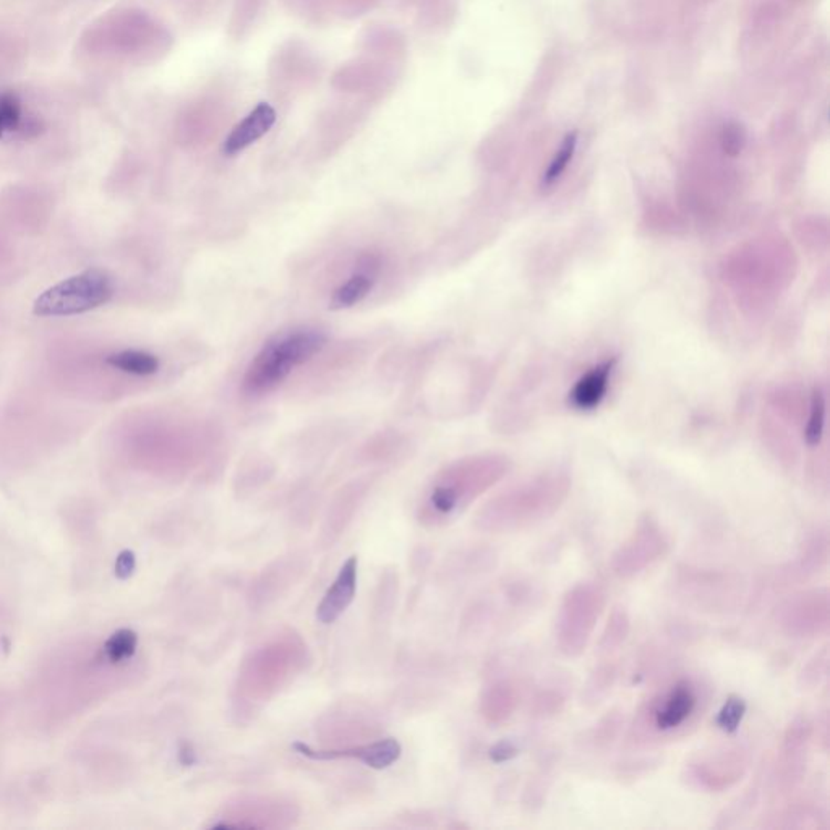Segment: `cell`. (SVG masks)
<instances>
[{
	"mask_svg": "<svg viewBox=\"0 0 830 830\" xmlns=\"http://www.w3.org/2000/svg\"><path fill=\"white\" fill-rule=\"evenodd\" d=\"M142 673L140 639L122 628L79 636L49 650L26 688L29 719L56 731L131 686Z\"/></svg>",
	"mask_w": 830,
	"mask_h": 830,
	"instance_id": "obj_1",
	"label": "cell"
},
{
	"mask_svg": "<svg viewBox=\"0 0 830 830\" xmlns=\"http://www.w3.org/2000/svg\"><path fill=\"white\" fill-rule=\"evenodd\" d=\"M709 698L710 689L698 675H679L665 683L637 709L626 738L629 746L652 748L685 737L700 722Z\"/></svg>",
	"mask_w": 830,
	"mask_h": 830,
	"instance_id": "obj_2",
	"label": "cell"
},
{
	"mask_svg": "<svg viewBox=\"0 0 830 830\" xmlns=\"http://www.w3.org/2000/svg\"><path fill=\"white\" fill-rule=\"evenodd\" d=\"M508 472V464L499 457H470L456 462L426 487L420 499L417 518L428 529L443 528L469 508L491 485Z\"/></svg>",
	"mask_w": 830,
	"mask_h": 830,
	"instance_id": "obj_3",
	"label": "cell"
},
{
	"mask_svg": "<svg viewBox=\"0 0 830 830\" xmlns=\"http://www.w3.org/2000/svg\"><path fill=\"white\" fill-rule=\"evenodd\" d=\"M570 491L568 477L541 476L490 499L477 513L476 528L491 534H511L549 520Z\"/></svg>",
	"mask_w": 830,
	"mask_h": 830,
	"instance_id": "obj_4",
	"label": "cell"
},
{
	"mask_svg": "<svg viewBox=\"0 0 830 830\" xmlns=\"http://www.w3.org/2000/svg\"><path fill=\"white\" fill-rule=\"evenodd\" d=\"M309 660L307 644L294 631L276 635L253 650L238 672V702L261 704L302 672Z\"/></svg>",
	"mask_w": 830,
	"mask_h": 830,
	"instance_id": "obj_5",
	"label": "cell"
},
{
	"mask_svg": "<svg viewBox=\"0 0 830 830\" xmlns=\"http://www.w3.org/2000/svg\"><path fill=\"white\" fill-rule=\"evenodd\" d=\"M328 338L320 330L299 328L281 332L265 342L253 357L242 380V390L260 396L276 390L297 367H302L325 349Z\"/></svg>",
	"mask_w": 830,
	"mask_h": 830,
	"instance_id": "obj_6",
	"label": "cell"
},
{
	"mask_svg": "<svg viewBox=\"0 0 830 830\" xmlns=\"http://www.w3.org/2000/svg\"><path fill=\"white\" fill-rule=\"evenodd\" d=\"M605 606V585L595 579L581 581L566 591L555 621L556 647L564 657L584 654Z\"/></svg>",
	"mask_w": 830,
	"mask_h": 830,
	"instance_id": "obj_7",
	"label": "cell"
},
{
	"mask_svg": "<svg viewBox=\"0 0 830 830\" xmlns=\"http://www.w3.org/2000/svg\"><path fill=\"white\" fill-rule=\"evenodd\" d=\"M112 294V279L104 271L88 269L44 290L33 311L39 317L79 315L108 303Z\"/></svg>",
	"mask_w": 830,
	"mask_h": 830,
	"instance_id": "obj_8",
	"label": "cell"
},
{
	"mask_svg": "<svg viewBox=\"0 0 830 830\" xmlns=\"http://www.w3.org/2000/svg\"><path fill=\"white\" fill-rule=\"evenodd\" d=\"M668 552V539L652 516L637 520L628 539L615 550L610 568L620 579H633L650 568Z\"/></svg>",
	"mask_w": 830,
	"mask_h": 830,
	"instance_id": "obj_9",
	"label": "cell"
},
{
	"mask_svg": "<svg viewBox=\"0 0 830 830\" xmlns=\"http://www.w3.org/2000/svg\"><path fill=\"white\" fill-rule=\"evenodd\" d=\"M782 633L794 639H814L829 633L830 602L825 587L794 594L777 608Z\"/></svg>",
	"mask_w": 830,
	"mask_h": 830,
	"instance_id": "obj_10",
	"label": "cell"
},
{
	"mask_svg": "<svg viewBox=\"0 0 830 830\" xmlns=\"http://www.w3.org/2000/svg\"><path fill=\"white\" fill-rule=\"evenodd\" d=\"M748 762V754L740 746L702 752L686 764V780L708 793H722L743 779Z\"/></svg>",
	"mask_w": 830,
	"mask_h": 830,
	"instance_id": "obj_11",
	"label": "cell"
},
{
	"mask_svg": "<svg viewBox=\"0 0 830 830\" xmlns=\"http://www.w3.org/2000/svg\"><path fill=\"white\" fill-rule=\"evenodd\" d=\"M299 819L296 804L278 798L247 796L226 806L219 816L216 829H282L290 827Z\"/></svg>",
	"mask_w": 830,
	"mask_h": 830,
	"instance_id": "obj_12",
	"label": "cell"
},
{
	"mask_svg": "<svg viewBox=\"0 0 830 830\" xmlns=\"http://www.w3.org/2000/svg\"><path fill=\"white\" fill-rule=\"evenodd\" d=\"M814 735V725L804 715L794 717L780 743L779 758L773 772V790L787 794L802 783L808 764L809 744Z\"/></svg>",
	"mask_w": 830,
	"mask_h": 830,
	"instance_id": "obj_13",
	"label": "cell"
},
{
	"mask_svg": "<svg viewBox=\"0 0 830 830\" xmlns=\"http://www.w3.org/2000/svg\"><path fill=\"white\" fill-rule=\"evenodd\" d=\"M292 748L303 758L311 761H338V759H357L372 769L382 771L394 764L401 758L403 748L394 738H384L373 743L346 746V748H328L315 750L309 744L294 743Z\"/></svg>",
	"mask_w": 830,
	"mask_h": 830,
	"instance_id": "obj_14",
	"label": "cell"
},
{
	"mask_svg": "<svg viewBox=\"0 0 830 830\" xmlns=\"http://www.w3.org/2000/svg\"><path fill=\"white\" fill-rule=\"evenodd\" d=\"M359 579V558L349 556L346 563L341 566L338 576L334 579L321 602L317 606V620L321 625H331L346 614L347 608L354 602Z\"/></svg>",
	"mask_w": 830,
	"mask_h": 830,
	"instance_id": "obj_15",
	"label": "cell"
},
{
	"mask_svg": "<svg viewBox=\"0 0 830 830\" xmlns=\"http://www.w3.org/2000/svg\"><path fill=\"white\" fill-rule=\"evenodd\" d=\"M382 269V260L375 253L362 255L357 269L332 292L330 307L332 310L351 309L369 297L375 288Z\"/></svg>",
	"mask_w": 830,
	"mask_h": 830,
	"instance_id": "obj_16",
	"label": "cell"
},
{
	"mask_svg": "<svg viewBox=\"0 0 830 830\" xmlns=\"http://www.w3.org/2000/svg\"><path fill=\"white\" fill-rule=\"evenodd\" d=\"M829 562V534L827 529L817 528L806 537L800 553L792 566L782 573V579L790 583H802L814 576Z\"/></svg>",
	"mask_w": 830,
	"mask_h": 830,
	"instance_id": "obj_17",
	"label": "cell"
},
{
	"mask_svg": "<svg viewBox=\"0 0 830 830\" xmlns=\"http://www.w3.org/2000/svg\"><path fill=\"white\" fill-rule=\"evenodd\" d=\"M520 702V689L511 678L495 679L480 696V714L485 722L501 725L513 717Z\"/></svg>",
	"mask_w": 830,
	"mask_h": 830,
	"instance_id": "obj_18",
	"label": "cell"
},
{
	"mask_svg": "<svg viewBox=\"0 0 830 830\" xmlns=\"http://www.w3.org/2000/svg\"><path fill=\"white\" fill-rule=\"evenodd\" d=\"M275 122V109L265 102L258 104L242 122L232 129L229 137L226 138L223 152L226 156H236L244 152L261 137H265Z\"/></svg>",
	"mask_w": 830,
	"mask_h": 830,
	"instance_id": "obj_19",
	"label": "cell"
},
{
	"mask_svg": "<svg viewBox=\"0 0 830 830\" xmlns=\"http://www.w3.org/2000/svg\"><path fill=\"white\" fill-rule=\"evenodd\" d=\"M615 365L616 359H608L581 376L571 391V404L581 411L595 409L605 397Z\"/></svg>",
	"mask_w": 830,
	"mask_h": 830,
	"instance_id": "obj_20",
	"label": "cell"
},
{
	"mask_svg": "<svg viewBox=\"0 0 830 830\" xmlns=\"http://www.w3.org/2000/svg\"><path fill=\"white\" fill-rule=\"evenodd\" d=\"M618 678V667L614 662H604L594 668L589 678L585 681L581 702L585 708H595L604 702L606 696L612 691Z\"/></svg>",
	"mask_w": 830,
	"mask_h": 830,
	"instance_id": "obj_21",
	"label": "cell"
},
{
	"mask_svg": "<svg viewBox=\"0 0 830 830\" xmlns=\"http://www.w3.org/2000/svg\"><path fill=\"white\" fill-rule=\"evenodd\" d=\"M362 495H363V491L359 490V487L355 490H346L341 493L340 499H336V503L330 508V514L326 518L325 528H323L325 543H332L342 534L349 520H352V516H354L355 506H359Z\"/></svg>",
	"mask_w": 830,
	"mask_h": 830,
	"instance_id": "obj_22",
	"label": "cell"
},
{
	"mask_svg": "<svg viewBox=\"0 0 830 830\" xmlns=\"http://www.w3.org/2000/svg\"><path fill=\"white\" fill-rule=\"evenodd\" d=\"M108 363L114 369L137 376L154 375L159 370V361L156 355L145 352V351H135V349H127V351L109 355Z\"/></svg>",
	"mask_w": 830,
	"mask_h": 830,
	"instance_id": "obj_23",
	"label": "cell"
},
{
	"mask_svg": "<svg viewBox=\"0 0 830 830\" xmlns=\"http://www.w3.org/2000/svg\"><path fill=\"white\" fill-rule=\"evenodd\" d=\"M773 823L767 824V827H782V829H813L819 827V821L823 819L821 809L813 804H793L782 809L772 817Z\"/></svg>",
	"mask_w": 830,
	"mask_h": 830,
	"instance_id": "obj_24",
	"label": "cell"
},
{
	"mask_svg": "<svg viewBox=\"0 0 830 830\" xmlns=\"http://www.w3.org/2000/svg\"><path fill=\"white\" fill-rule=\"evenodd\" d=\"M568 700V693L562 686H543L535 691L531 700V715L537 719H550L563 710Z\"/></svg>",
	"mask_w": 830,
	"mask_h": 830,
	"instance_id": "obj_25",
	"label": "cell"
},
{
	"mask_svg": "<svg viewBox=\"0 0 830 830\" xmlns=\"http://www.w3.org/2000/svg\"><path fill=\"white\" fill-rule=\"evenodd\" d=\"M629 631H631V620H629L628 612L625 608H614V612L608 616L602 637H600V652L610 654L618 649L621 644L628 639Z\"/></svg>",
	"mask_w": 830,
	"mask_h": 830,
	"instance_id": "obj_26",
	"label": "cell"
},
{
	"mask_svg": "<svg viewBox=\"0 0 830 830\" xmlns=\"http://www.w3.org/2000/svg\"><path fill=\"white\" fill-rule=\"evenodd\" d=\"M297 566V558L292 556V560H281L273 566V570L265 571L261 576L260 583L255 585V594L257 597L265 600L267 594L273 593V595L281 594L286 587H289L290 571L299 570Z\"/></svg>",
	"mask_w": 830,
	"mask_h": 830,
	"instance_id": "obj_27",
	"label": "cell"
},
{
	"mask_svg": "<svg viewBox=\"0 0 830 830\" xmlns=\"http://www.w3.org/2000/svg\"><path fill=\"white\" fill-rule=\"evenodd\" d=\"M23 123V102L14 91L0 93V138L18 131Z\"/></svg>",
	"mask_w": 830,
	"mask_h": 830,
	"instance_id": "obj_28",
	"label": "cell"
},
{
	"mask_svg": "<svg viewBox=\"0 0 830 830\" xmlns=\"http://www.w3.org/2000/svg\"><path fill=\"white\" fill-rule=\"evenodd\" d=\"M621 727L623 717L620 710H612L605 717H602L599 722L594 725V729L589 730L587 743L593 744L594 748H605L608 744L614 743L620 735Z\"/></svg>",
	"mask_w": 830,
	"mask_h": 830,
	"instance_id": "obj_29",
	"label": "cell"
},
{
	"mask_svg": "<svg viewBox=\"0 0 830 830\" xmlns=\"http://www.w3.org/2000/svg\"><path fill=\"white\" fill-rule=\"evenodd\" d=\"M576 148H578V133L571 131L564 137L563 143L556 152L555 158L552 159L549 169L543 173V179H541L543 185H553L563 175L564 171L570 166Z\"/></svg>",
	"mask_w": 830,
	"mask_h": 830,
	"instance_id": "obj_30",
	"label": "cell"
},
{
	"mask_svg": "<svg viewBox=\"0 0 830 830\" xmlns=\"http://www.w3.org/2000/svg\"><path fill=\"white\" fill-rule=\"evenodd\" d=\"M824 426H825V396L823 391L816 388L811 397V411H809L808 426L804 432V438L809 447H816L823 440Z\"/></svg>",
	"mask_w": 830,
	"mask_h": 830,
	"instance_id": "obj_31",
	"label": "cell"
},
{
	"mask_svg": "<svg viewBox=\"0 0 830 830\" xmlns=\"http://www.w3.org/2000/svg\"><path fill=\"white\" fill-rule=\"evenodd\" d=\"M746 142H748V135L741 123L729 122L723 125L722 133H720V146L727 156L730 158L740 156L743 152Z\"/></svg>",
	"mask_w": 830,
	"mask_h": 830,
	"instance_id": "obj_32",
	"label": "cell"
},
{
	"mask_svg": "<svg viewBox=\"0 0 830 830\" xmlns=\"http://www.w3.org/2000/svg\"><path fill=\"white\" fill-rule=\"evenodd\" d=\"M827 664H829V654H827V647H824L823 652H819L814 658H811L809 664L803 668L802 675H800V686L803 689H813L823 681L827 673Z\"/></svg>",
	"mask_w": 830,
	"mask_h": 830,
	"instance_id": "obj_33",
	"label": "cell"
},
{
	"mask_svg": "<svg viewBox=\"0 0 830 830\" xmlns=\"http://www.w3.org/2000/svg\"><path fill=\"white\" fill-rule=\"evenodd\" d=\"M744 710H746V706H744L743 699L731 698V699L727 700V704H725V708L722 709L720 717H719L720 727L723 730H727V731L737 729L738 723L743 717Z\"/></svg>",
	"mask_w": 830,
	"mask_h": 830,
	"instance_id": "obj_34",
	"label": "cell"
},
{
	"mask_svg": "<svg viewBox=\"0 0 830 830\" xmlns=\"http://www.w3.org/2000/svg\"><path fill=\"white\" fill-rule=\"evenodd\" d=\"M490 756L495 762H503V761H508V759L516 756V748H514L513 744L503 741V743L497 744V746L491 750Z\"/></svg>",
	"mask_w": 830,
	"mask_h": 830,
	"instance_id": "obj_35",
	"label": "cell"
},
{
	"mask_svg": "<svg viewBox=\"0 0 830 830\" xmlns=\"http://www.w3.org/2000/svg\"><path fill=\"white\" fill-rule=\"evenodd\" d=\"M5 709H7V699L4 694L0 693V717L5 712Z\"/></svg>",
	"mask_w": 830,
	"mask_h": 830,
	"instance_id": "obj_36",
	"label": "cell"
}]
</instances>
